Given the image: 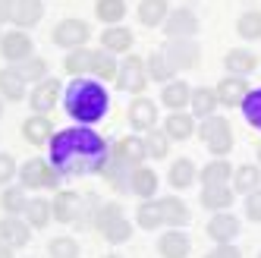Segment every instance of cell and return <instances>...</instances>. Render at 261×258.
<instances>
[{"label": "cell", "instance_id": "cell-47", "mask_svg": "<svg viewBox=\"0 0 261 258\" xmlns=\"http://www.w3.org/2000/svg\"><path fill=\"white\" fill-rule=\"evenodd\" d=\"M246 217L255 220V224H261V186L246 195Z\"/></svg>", "mask_w": 261, "mask_h": 258}, {"label": "cell", "instance_id": "cell-7", "mask_svg": "<svg viewBox=\"0 0 261 258\" xmlns=\"http://www.w3.org/2000/svg\"><path fill=\"white\" fill-rule=\"evenodd\" d=\"M88 38H91V29L82 19H60L57 25H54V32H50V41L57 47H66V50L85 47Z\"/></svg>", "mask_w": 261, "mask_h": 258}, {"label": "cell", "instance_id": "cell-49", "mask_svg": "<svg viewBox=\"0 0 261 258\" xmlns=\"http://www.w3.org/2000/svg\"><path fill=\"white\" fill-rule=\"evenodd\" d=\"M204 258H242V252H239L233 243H217L208 255H204Z\"/></svg>", "mask_w": 261, "mask_h": 258}, {"label": "cell", "instance_id": "cell-26", "mask_svg": "<svg viewBox=\"0 0 261 258\" xmlns=\"http://www.w3.org/2000/svg\"><path fill=\"white\" fill-rule=\"evenodd\" d=\"M189 107H192V117H201V120H204V117H214V114H217V107H220L217 91H214V88H208V85L192 88Z\"/></svg>", "mask_w": 261, "mask_h": 258}, {"label": "cell", "instance_id": "cell-43", "mask_svg": "<svg viewBox=\"0 0 261 258\" xmlns=\"http://www.w3.org/2000/svg\"><path fill=\"white\" fill-rule=\"evenodd\" d=\"M25 205H29V195L22 186H10L0 192V208L7 214H25Z\"/></svg>", "mask_w": 261, "mask_h": 258}, {"label": "cell", "instance_id": "cell-2", "mask_svg": "<svg viewBox=\"0 0 261 258\" xmlns=\"http://www.w3.org/2000/svg\"><path fill=\"white\" fill-rule=\"evenodd\" d=\"M63 107L79 126H91V123L104 120L107 107H110V95L98 79L72 76V82L63 88Z\"/></svg>", "mask_w": 261, "mask_h": 258}, {"label": "cell", "instance_id": "cell-30", "mask_svg": "<svg viewBox=\"0 0 261 258\" xmlns=\"http://www.w3.org/2000/svg\"><path fill=\"white\" fill-rule=\"evenodd\" d=\"M41 16H44V4H41V0H16V7H13V22L19 25L22 32L32 29V25H38Z\"/></svg>", "mask_w": 261, "mask_h": 258}, {"label": "cell", "instance_id": "cell-39", "mask_svg": "<svg viewBox=\"0 0 261 258\" xmlns=\"http://www.w3.org/2000/svg\"><path fill=\"white\" fill-rule=\"evenodd\" d=\"M236 35L246 41H258L261 38V10H246L236 19Z\"/></svg>", "mask_w": 261, "mask_h": 258}, {"label": "cell", "instance_id": "cell-35", "mask_svg": "<svg viewBox=\"0 0 261 258\" xmlns=\"http://www.w3.org/2000/svg\"><path fill=\"white\" fill-rule=\"evenodd\" d=\"M167 179H170L173 189H189L192 183L198 179L195 161H189V158H176V161L170 164V173H167Z\"/></svg>", "mask_w": 261, "mask_h": 258}, {"label": "cell", "instance_id": "cell-12", "mask_svg": "<svg viewBox=\"0 0 261 258\" xmlns=\"http://www.w3.org/2000/svg\"><path fill=\"white\" fill-rule=\"evenodd\" d=\"M214 91H217L220 107H239L249 95V82H246V76H223L214 85Z\"/></svg>", "mask_w": 261, "mask_h": 258}, {"label": "cell", "instance_id": "cell-32", "mask_svg": "<svg viewBox=\"0 0 261 258\" xmlns=\"http://www.w3.org/2000/svg\"><path fill=\"white\" fill-rule=\"evenodd\" d=\"M189 98H192V85H186V79H173L161 88V104L170 110H182Z\"/></svg>", "mask_w": 261, "mask_h": 258}, {"label": "cell", "instance_id": "cell-10", "mask_svg": "<svg viewBox=\"0 0 261 258\" xmlns=\"http://www.w3.org/2000/svg\"><path fill=\"white\" fill-rule=\"evenodd\" d=\"M0 54H4V60H7L10 66L22 63V60L35 57V54H32V38H29V35H25L22 29L7 32L4 38H0Z\"/></svg>", "mask_w": 261, "mask_h": 258}, {"label": "cell", "instance_id": "cell-17", "mask_svg": "<svg viewBox=\"0 0 261 258\" xmlns=\"http://www.w3.org/2000/svg\"><path fill=\"white\" fill-rule=\"evenodd\" d=\"M22 139L29 145H50L54 139V123L47 114H32L25 123H22Z\"/></svg>", "mask_w": 261, "mask_h": 258}, {"label": "cell", "instance_id": "cell-46", "mask_svg": "<svg viewBox=\"0 0 261 258\" xmlns=\"http://www.w3.org/2000/svg\"><path fill=\"white\" fill-rule=\"evenodd\" d=\"M79 239H72V236H54L50 243H47V255L50 258H79Z\"/></svg>", "mask_w": 261, "mask_h": 258}, {"label": "cell", "instance_id": "cell-40", "mask_svg": "<svg viewBox=\"0 0 261 258\" xmlns=\"http://www.w3.org/2000/svg\"><path fill=\"white\" fill-rule=\"evenodd\" d=\"M142 142H145V151H148V158H151V161H161V158L170 154V136L161 133L158 126L151 129V133H145Z\"/></svg>", "mask_w": 261, "mask_h": 258}, {"label": "cell", "instance_id": "cell-52", "mask_svg": "<svg viewBox=\"0 0 261 258\" xmlns=\"http://www.w3.org/2000/svg\"><path fill=\"white\" fill-rule=\"evenodd\" d=\"M255 154H258V164H261V142L255 145Z\"/></svg>", "mask_w": 261, "mask_h": 258}, {"label": "cell", "instance_id": "cell-25", "mask_svg": "<svg viewBox=\"0 0 261 258\" xmlns=\"http://www.w3.org/2000/svg\"><path fill=\"white\" fill-rule=\"evenodd\" d=\"M223 66H227L230 76H249V72L258 69V57L246 47H233V50H227V57H223Z\"/></svg>", "mask_w": 261, "mask_h": 258}, {"label": "cell", "instance_id": "cell-16", "mask_svg": "<svg viewBox=\"0 0 261 258\" xmlns=\"http://www.w3.org/2000/svg\"><path fill=\"white\" fill-rule=\"evenodd\" d=\"M0 236H4L13 249H22V246H29V239H32V227H29L25 217L7 214L4 220H0Z\"/></svg>", "mask_w": 261, "mask_h": 258}, {"label": "cell", "instance_id": "cell-22", "mask_svg": "<svg viewBox=\"0 0 261 258\" xmlns=\"http://www.w3.org/2000/svg\"><path fill=\"white\" fill-rule=\"evenodd\" d=\"M195 117L192 114H182V110H173L170 117L164 120V133L170 136V142H186L195 136Z\"/></svg>", "mask_w": 261, "mask_h": 258}, {"label": "cell", "instance_id": "cell-9", "mask_svg": "<svg viewBox=\"0 0 261 258\" xmlns=\"http://www.w3.org/2000/svg\"><path fill=\"white\" fill-rule=\"evenodd\" d=\"M164 35H167V41L170 38H195L198 35V16L192 10H170V16L164 19Z\"/></svg>", "mask_w": 261, "mask_h": 258}, {"label": "cell", "instance_id": "cell-51", "mask_svg": "<svg viewBox=\"0 0 261 258\" xmlns=\"http://www.w3.org/2000/svg\"><path fill=\"white\" fill-rule=\"evenodd\" d=\"M13 252H16V249H13V246L7 243L4 236H0V258H13Z\"/></svg>", "mask_w": 261, "mask_h": 258}, {"label": "cell", "instance_id": "cell-21", "mask_svg": "<svg viewBox=\"0 0 261 258\" xmlns=\"http://www.w3.org/2000/svg\"><path fill=\"white\" fill-rule=\"evenodd\" d=\"M25 85H29V82H25L13 66H10V69H0V98H4V101H10V104L25 101V98H29Z\"/></svg>", "mask_w": 261, "mask_h": 258}, {"label": "cell", "instance_id": "cell-50", "mask_svg": "<svg viewBox=\"0 0 261 258\" xmlns=\"http://www.w3.org/2000/svg\"><path fill=\"white\" fill-rule=\"evenodd\" d=\"M13 7L16 0H0V22H13Z\"/></svg>", "mask_w": 261, "mask_h": 258}, {"label": "cell", "instance_id": "cell-53", "mask_svg": "<svg viewBox=\"0 0 261 258\" xmlns=\"http://www.w3.org/2000/svg\"><path fill=\"white\" fill-rule=\"evenodd\" d=\"M104 258H123V255H117V252H110V255H104Z\"/></svg>", "mask_w": 261, "mask_h": 258}, {"label": "cell", "instance_id": "cell-3", "mask_svg": "<svg viewBox=\"0 0 261 258\" xmlns=\"http://www.w3.org/2000/svg\"><path fill=\"white\" fill-rule=\"evenodd\" d=\"M54 220H60V224H91V217H95V208L101 205V201L95 198H82L79 192L72 189H57V195H54Z\"/></svg>", "mask_w": 261, "mask_h": 258}, {"label": "cell", "instance_id": "cell-24", "mask_svg": "<svg viewBox=\"0 0 261 258\" xmlns=\"http://www.w3.org/2000/svg\"><path fill=\"white\" fill-rule=\"evenodd\" d=\"M161 201V214H164V224L167 227H186L189 224V208H186V201L179 198V195H164V198H158Z\"/></svg>", "mask_w": 261, "mask_h": 258}, {"label": "cell", "instance_id": "cell-33", "mask_svg": "<svg viewBox=\"0 0 261 258\" xmlns=\"http://www.w3.org/2000/svg\"><path fill=\"white\" fill-rule=\"evenodd\" d=\"M117 72H120V60L117 54L110 50H95V60H91V76H95L98 82H117Z\"/></svg>", "mask_w": 261, "mask_h": 258}, {"label": "cell", "instance_id": "cell-1", "mask_svg": "<svg viewBox=\"0 0 261 258\" xmlns=\"http://www.w3.org/2000/svg\"><path fill=\"white\" fill-rule=\"evenodd\" d=\"M47 151L54 170L60 176H85V173H101V167L110 158V145L91 126H69L54 133Z\"/></svg>", "mask_w": 261, "mask_h": 258}, {"label": "cell", "instance_id": "cell-13", "mask_svg": "<svg viewBox=\"0 0 261 258\" xmlns=\"http://www.w3.org/2000/svg\"><path fill=\"white\" fill-rule=\"evenodd\" d=\"M239 217L236 214H230V211H214L211 214V220H208V236L214 239V243H233V239L239 236Z\"/></svg>", "mask_w": 261, "mask_h": 258}, {"label": "cell", "instance_id": "cell-29", "mask_svg": "<svg viewBox=\"0 0 261 258\" xmlns=\"http://www.w3.org/2000/svg\"><path fill=\"white\" fill-rule=\"evenodd\" d=\"M136 16L145 29H158V25H164L167 16H170V4H167V0H142Z\"/></svg>", "mask_w": 261, "mask_h": 258}, {"label": "cell", "instance_id": "cell-34", "mask_svg": "<svg viewBox=\"0 0 261 258\" xmlns=\"http://www.w3.org/2000/svg\"><path fill=\"white\" fill-rule=\"evenodd\" d=\"M145 69H148V79L161 82V85L176 79V69L170 66V60L164 57V50H151V54H148V57H145Z\"/></svg>", "mask_w": 261, "mask_h": 258}, {"label": "cell", "instance_id": "cell-11", "mask_svg": "<svg viewBox=\"0 0 261 258\" xmlns=\"http://www.w3.org/2000/svg\"><path fill=\"white\" fill-rule=\"evenodd\" d=\"M60 79H44L32 88V95H29V107H32V114H50L54 107H57L60 101Z\"/></svg>", "mask_w": 261, "mask_h": 258}, {"label": "cell", "instance_id": "cell-4", "mask_svg": "<svg viewBox=\"0 0 261 258\" xmlns=\"http://www.w3.org/2000/svg\"><path fill=\"white\" fill-rule=\"evenodd\" d=\"M195 133H198V139L204 142V148H208L214 158H227L233 151V129H230L227 117H217V114L204 117Z\"/></svg>", "mask_w": 261, "mask_h": 258}, {"label": "cell", "instance_id": "cell-42", "mask_svg": "<svg viewBox=\"0 0 261 258\" xmlns=\"http://www.w3.org/2000/svg\"><path fill=\"white\" fill-rule=\"evenodd\" d=\"M13 69L19 72L25 82H35V85L47 79V60H44V57H29V60H22V63H16Z\"/></svg>", "mask_w": 261, "mask_h": 258}, {"label": "cell", "instance_id": "cell-20", "mask_svg": "<svg viewBox=\"0 0 261 258\" xmlns=\"http://www.w3.org/2000/svg\"><path fill=\"white\" fill-rule=\"evenodd\" d=\"M133 170H136V167H129V164H123L120 158H114V154H110V158H107V164L101 167V173H98V176H104V179L110 183V189L126 192V189H129V179H133Z\"/></svg>", "mask_w": 261, "mask_h": 258}, {"label": "cell", "instance_id": "cell-5", "mask_svg": "<svg viewBox=\"0 0 261 258\" xmlns=\"http://www.w3.org/2000/svg\"><path fill=\"white\" fill-rule=\"evenodd\" d=\"M19 186L22 189H57L60 186V173L54 170L50 161L29 158L19 167Z\"/></svg>", "mask_w": 261, "mask_h": 258}, {"label": "cell", "instance_id": "cell-6", "mask_svg": "<svg viewBox=\"0 0 261 258\" xmlns=\"http://www.w3.org/2000/svg\"><path fill=\"white\" fill-rule=\"evenodd\" d=\"M148 82H151V79H148L145 60H142V57H136V54H126V57L120 60L117 88H120V91H129V95H142Z\"/></svg>", "mask_w": 261, "mask_h": 258}, {"label": "cell", "instance_id": "cell-14", "mask_svg": "<svg viewBox=\"0 0 261 258\" xmlns=\"http://www.w3.org/2000/svg\"><path fill=\"white\" fill-rule=\"evenodd\" d=\"M110 154L120 158L123 164H129V167H142V164L148 161V151H145V142L139 136H120L114 142V148H110Z\"/></svg>", "mask_w": 261, "mask_h": 258}, {"label": "cell", "instance_id": "cell-28", "mask_svg": "<svg viewBox=\"0 0 261 258\" xmlns=\"http://www.w3.org/2000/svg\"><path fill=\"white\" fill-rule=\"evenodd\" d=\"M129 192L139 195L142 201L145 198H154L158 195V173L151 167H145V164H142V167H136L133 170V179H129Z\"/></svg>", "mask_w": 261, "mask_h": 258}, {"label": "cell", "instance_id": "cell-18", "mask_svg": "<svg viewBox=\"0 0 261 258\" xmlns=\"http://www.w3.org/2000/svg\"><path fill=\"white\" fill-rule=\"evenodd\" d=\"M192 252V243H189V236H186L182 230L170 227L161 239H158V255L161 258H186Z\"/></svg>", "mask_w": 261, "mask_h": 258}, {"label": "cell", "instance_id": "cell-41", "mask_svg": "<svg viewBox=\"0 0 261 258\" xmlns=\"http://www.w3.org/2000/svg\"><path fill=\"white\" fill-rule=\"evenodd\" d=\"M95 16L104 25H120V19L126 16V0H98Z\"/></svg>", "mask_w": 261, "mask_h": 258}, {"label": "cell", "instance_id": "cell-8", "mask_svg": "<svg viewBox=\"0 0 261 258\" xmlns=\"http://www.w3.org/2000/svg\"><path fill=\"white\" fill-rule=\"evenodd\" d=\"M164 57L170 60V66L179 69H195L201 63V47L195 44V38H170L164 47Z\"/></svg>", "mask_w": 261, "mask_h": 258}, {"label": "cell", "instance_id": "cell-54", "mask_svg": "<svg viewBox=\"0 0 261 258\" xmlns=\"http://www.w3.org/2000/svg\"><path fill=\"white\" fill-rule=\"evenodd\" d=\"M0 117H4V98H0Z\"/></svg>", "mask_w": 261, "mask_h": 258}, {"label": "cell", "instance_id": "cell-36", "mask_svg": "<svg viewBox=\"0 0 261 258\" xmlns=\"http://www.w3.org/2000/svg\"><path fill=\"white\" fill-rule=\"evenodd\" d=\"M25 220H29L32 230H44L50 220H54V205H50L47 198H29V205H25Z\"/></svg>", "mask_w": 261, "mask_h": 258}, {"label": "cell", "instance_id": "cell-44", "mask_svg": "<svg viewBox=\"0 0 261 258\" xmlns=\"http://www.w3.org/2000/svg\"><path fill=\"white\" fill-rule=\"evenodd\" d=\"M239 107H242V117H246V123H249L252 129H261V85H258V88H249L246 101H242Z\"/></svg>", "mask_w": 261, "mask_h": 258}, {"label": "cell", "instance_id": "cell-56", "mask_svg": "<svg viewBox=\"0 0 261 258\" xmlns=\"http://www.w3.org/2000/svg\"><path fill=\"white\" fill-rule=\"evenodd\" d=\"M0 38H4V35H0Z\"/></svg>", "mask_w": 261, "mask_h": 258}, {"label": "cell", "instance_id": "cell-48", "mask_svg": "<svg viewBox=\"0 0 261 258\" xmlns=\"http://www.w3.org/2000/svg\"><path fill=\"white\" fill-rule=\"evenodd\" d=\"M13 176H19V167H16L13 154H0V186H7Z\"/></svg>", "mask_w": 261, "mask_h": 258}, {"label": "cell", "instance_id": "cell-19", "mask_svg": "<svg viewBox=\"0 0 261 258\" xmlns=\"http://www.w3.org/2000/svg\"><path fill=\"white\" fill-rule=\"evenodd\" d=\"M198 179H201V186H230V179H233V164H230L227 158H214V161H208V164L198 170Z\"/></svg>", "mask_w": 261, "mask_h": 258}, {"label": "cell", "instance_id": "cell-37", "mask_svg": "<svg viewBox=\"0 0 261 258\" xmlns=\"http://www.w3.org/2000/svg\"><path fill=\"white\" fill-rule=\"evenodd\" d=\"M136 224L142 230H158L164 224V214H161V201L158 198H145L142 205L136 208Z\"/></svg>", "mask_w": 261, "mask_h": 258}, {"label": "cell", "instance_id": "cell-55", "mask_svg": "<svg viewBox=\"0 0 261 258\" xmlns=\"http://www.w3.org/2000/svg\"><path fill=\"white\" fill-rule=\"evenodd\" d=\"M258 258H261V252H258Z\"/></svg>", "mask_w": 261, "mask_h": 258}, {"label": "cell", "instance_id": "cell-38", "mask_svg": "<svg viewBox=\"0 0 261 258\" xmlns=\"http://www.w3.org/2000/svg\"><path fill=\"white\" fill-rule=\"evenodd\" d=\"M91 60H95V50L91 47H76V50L66 54L63 69L69 76H85V72H91Z\"/></svg>", "mask_w": 261, "mask_h": 258}, {"label": "cell", "instance_id": "cell-45", "mask_svg": "<svg viewBox=\"0 0 261 258\" xmlns=\"http://www.w3.org/2000/svg\"><path fill=\"white\" fill-rule=\"evenodd\" d=\"M101 236L107 239L110 246H120V243H126V239L133 236V224L126 220V214H123V217H114V220H110V224L101 230Z\"/></svg>", "mask_w": 261, "mask_h": 258}, {"label": "cell", "instance_id": "cell-15", "mask_svg": "<svg viewBox=\"0 0 261 258\" xmlns=\"http://www.w3.org/2000/svg\"><path fill=\"white\" fill-rule=\"evenodd\" d=\"M129 123H133L136 133H151L158 126V104L148 98H136L129 104Z\"/></svg>", "mask_w": 261, "mask_h": 258}, {"label": "cell", "instance_id": "cell-27", "mask_svg": "<svg viewBox=\"0 0 261 258\" xmlns=\"http://www.w3.org/2000/svg\"><path fill=\"white\" fill-rule=\"evenodd\" d=\"M233 192H242L249 195L261 186V167L258 164H239V167H233V179H230Z\"/></svg>", "mask_w": 261, "mask_h": 258}, {"label": "cell", "instance_id": "cell-23", "mask_svg": "<svg viewBox=\"0 0 261 258\" xmlns=\"http://www.w3.org/2000/svg\"><path fill=\"white\" fill-rule=\"evenodd\" d=\"M133 41H136V35L126 25H107L101 32V47L110 50V54H129L133 50Z\"/></svg>", "mask_w": 261, "mask_h": 258}, {"label": "cell", "instance_id": "cell-31", "mask_svg": "<svg viewBox=\"0 0 261 258\" xmlns=\"http://www.w3.org/2000/svg\"><path fill=\"white\" fill-rule=\"evenodd\" d=\"M233 198H236L233 186H204L198 201H201V208H208V211H230Z\"/></svg>", "mask_w": 261, "mask_h": 258}]
</instances>
